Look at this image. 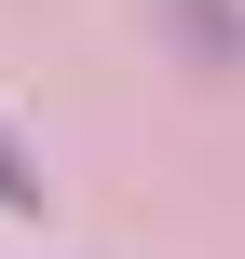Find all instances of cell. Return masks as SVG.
<instances>
[{
  "label": "cell",
  "instance_id": "cell-1",
  "mask_svg": "<svg viewBox=\"0 0 245 259\" xmlns=\"http://www.w3.org/2000/svg\"><path fill=\"white\" fill-rule=\"evenodd\" d=\"M177 27L205 41V68H245V27H232V0H177Z\"/></svg>",
  "mask_w": 245,
  "mask_h": 259
},
{
  "label": "cell",
  "instance_id": "cell-2",
  "mask_svg": "<svg viewBox=\"0 0 245 259\" xmlns=\"http://www.w3.org/2000/svg\"><path fill=\"white\" fill-rule=\"evenodd\" d=\"M27 205H41V164H27L14 137H0V219H27Z\"/></svg>",
  "mask_w": 245,
  "mask_h": 259
}]
</instances>
